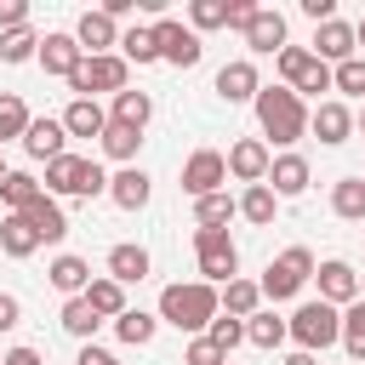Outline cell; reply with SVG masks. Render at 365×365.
I'll list each match as a JSON object with an SVG mask.
<instances>
[{"mask_svg": "<svg viewBox=\"0 0 365 365\" xmlns=\"http://www.w3.org/2000/svg\"><path fill=\"white\" fill-rule=\"evenodd\" d=\"M11 29H29V6L23 0H0V34H11Z\"/></svg>", "mask_w": 365, "mask_h": 365, "instance_id": "obj_47", "label": "cell"}, {"mask_svg": "<svg viewBox=\"0 0 365 365\" xmlns=\"http://www.w3.org/2000/svg\"><path fill=\"white\" fill-rule=\"evenodd\" d=\"M194 257H200L205 285H228V279H240V245L228 240V228H194Z\"/></svg>", "mask_w": 365, "mask_h": 365, "instance_id": "obj_6", "label": "cell"}, {"mask_svg": "<svg viewBox=\"0 0 365 365\" xmlns=\"http://www.w3.org/2000/svg\"><path fill=\"white\" fill-rule=\"evenodd\" d=\"M268 165H274V148H268L262 137H240V143L228 148V177H240L245 188H251V182H268Z\"/></svg>", "mask_w": 365, "mask_h": 365, "instance_id": "obj_10", "label": "cell"}, {"mask_svg": "<svg viewBox=\"0 0 365 365\" xmlns=\"http://www.w3.org/2000/svg\"><path fill=\"white\" fill-rule=\"evenodd\" d=\"M63 143H68V131H63V120H51V114H46V120H34V125H29V137H23V148H29V160H46V165L68 154Z\"/></svg>", "mask_w": 365, "mask_h": 365, "instance_id": "obj_19", "label": "cell"}, {"mask_svg": "<svg viewBox=\"0 0 365 365\" xmlns=\"http://www.w3.org/2000/svg\"><path fill=\"white\" fill-rule=\"evenodd\" d=\"M29 57H40V34H34V29L0 34V63H29Z\"/></svg>", "mask_w": 365, "mask_h": 365, "instance_id": "obj_40", "label": "cell"}, {"mask_svg": "<svg viewBox=\"0 0 365 365\" xmlns=\"http://www.w3.org/2000/svg\"><path fill=\"white\" fill-rule=\"evenodd\" d=\"M86 297H91V308H97L103 319H120V314L131 308V302H125V285H120V279H91V291H86Z\"/></svg>", "mask_w": 365, "mask_h": 365, "instance_id": "obj_37", "label": "cell"}, {"mask_svg": "<svg viewBox=\"0 0 365 365\" xmlns=\"http://www.w3.org/2000/svg\"><path fill=\"white\" fill-rule=\"evenodd\" d=\"M0 182H6V160H0Z\"/></svg>", "mask_w": 365, "mask_h": 365, "instance_id": "obj_57", "label": "cell"}, {"mask_svg": "<svg viewBox=\"0 0 365 365\" xmlns=\"http://www.w3.org/2000/svg\"><path fill=\"white\" fill-rule=\"evenodd\" d=\"M222 182H228V154H217V148H194V154L182 160V194L205 200V194H222Z\"/></svg>", "mask_w": 365, "mask_h": 365, "instance_id": "obj_8", "label": "cell"}, {"mask_svg": "<svg viewBox=\"0 0 365 365\" xmlns=\"http://www.w3.org/2000/svg\"><path fill=\"white\" fill-rule=\"evenodd\" d=\"M74 365H120V359H114V354H108V348H97V342H86V348H80V359H74Z\"/></svg>", "mask_w": 365, "mask_h": 365, "instance_id": "obj_50", "label": "cell"}, {"mask_svg": "<svg viewBox=\"0 0 365 365\" xmlns=\"http://www.w3.org/2000/svg\"><path fill=\"white\" fill-rule=\"evenodd\" d=\"M359 177H365V171H359Z\"/></svg>", "mask_w": 365, "mask_h": 365, "instance_id": "obj_60", "label": "cell"}, {"mask_svg": "<svg viewBox=\"0 0 365 365\" xmlns=\"http://www.w3.org/2000/svg\"><path fill=\"white\" fill-rule=\"evenodd\" d=\"M308 131H314L325 148H336V143H348V137H354V108H348V103H336V97H325V103L308 114Z\"/></svg>", "mask_w": 365, "mask_h": 365, "instance_id": "obj_14", "label": "cell"}, {"mask_svg": "<svg viewBox=\"0 0 365 365\" xmlns=\"http://www.w3.org/2000/svg\"><path fill=\"white\" fill-rule=\"evenodd\" d=\"M245 46H251V51L279 57V51H285V17H279L274 6H257V17L245 23Z\"/></svg>", "mask_w": 365, "mask_h": 365, "instance_id": "obj_16", "label": "cell"}, {"mask_svg": "<svg viewBox=\"0 0 365 365\" xmlns=\"http://www.w3.org/2000/svg\"><path fill=\"white\" fill-rule=\"evenodd\" d=\"M0 365H46V359H40V354H34V348H11V354H6V359H0Z\"/></svg>", "mask_w": 365, "mask_h": 365, "instance_id": "obj_52", "label": "cell"}, {"mask_svg": "<svg viewBox=\"0 0 365 365\" xmlns=\"http://www.w3.org/2000/svg\"><path fill=\"white\" fill-rule=\"evenodd\" d=\"M257 91H262V80H257L251 57H234V63L217 68V97L222 103H257Z\"/></svg>", "mask_w": 365, "mask_h": 365, "instance_id": "obj_13", "label": "cell"}, {"mask_svg": "<svg viewBox=\"0 0 365 365\" xmlns=\"http://www.w3.org/2000/svg\"><path fill=\"white\" fill-rule=\"evenodd\" d=\"M291 342L297 348H308V354H319V348H331V342H342V308H331V302H302L291 319Z\"/></svg>", "mask_w": 365, "mask_h": 365, "instance_id": "obj_4", "label": "cell"}, {"mask_svg": "<svg viewBox=\"0 0 365 365\" xmlns=\"http://www.w3.org/2000/svg\"><path fill=\"white\" fill-rule=\"evenodd\" d=\"M46 194H63V200H91V194H108V177L97 160L86 154H63L46 165Z\"/></svg>", "mask_w": 365, "mask_h": 365, "instance_id": "obj_3", "label": "cell"}, {"mask_svg": "<svg viewBox=\"0 0 365 365\" xmlns=\"http://www.w3.org/2000/svg\"><path fill=\"white\" fill-rule=\"evenodd\" d=\"M354 34H359V46H365V23H359V29H354Z\"/></svg>", "mask_w": 365, "mask_h": 365, "instance_id": "obj_56", "label": "cell"}, {"mask_svg": "<svg viewBox=\"0 0 365 365\" xmlns=\"http://www.w3.org/2000/svg\"><path fill=\"white\" fill-rule=\"evenodd\" d=\"M228 365H234V359H228Z\"/></svg>", "mask_w": 365, "mask_h": 365, "instance_id": "obj_59", "label": "cell"}, {"mask_svg": "<svg viewBox=\"0 0 365 365\" xmlns=\"http://www.w3.org/2000/svg\"><path fill=\"white\" fill-rule=\"evenodd\" d=\"M188 23H194V34L200 29H228V0H194L188 6Z\"/></svg>", "mask_w": 365, "mask_h": 365, "instance_id": "obj_42", "label": "cell"}, {"mask_svg": "<svg viewBox=\"0 0 365 365\" xmlns=\"http://www.w3.org/2000/svg\"><path fill=\"white\" fill-rule=\"evenodd\" d=\"M120 57H125V63H137V68H143V63H160L154 29H125V34H120Z\"/></svg>", "mask_w": 365, "mask_h": 365, "instance_id": "obj_38", "label": "cell"}, {"mask_svg": "<svg viewBox=\"0 0 365 365\" xmlns=\"http://www.w3.org/2000/svg\"><path fill=\"white\" fill-rule=\"evenodd\" d=\"M314 279H319V302H331V308H348V302H359V274H354L342 257L319 262V268H314Z\"/></svg>", "mask_w": 365, "mask_h": 365, "instance_id": "obj_12", "label": "cell"}, {"mask_svg": "<svg viewBox=\"0 0 365 365\" xmlns=\"http://www.w3.org/2000/svg\"><path fill=\"white\" fill-rule=\"evenodd\" d=\"M234 211H240V200H228V188H222V194H205V200H194V222H200V228H222Z\"/></svg>", "mask_w": 365, "mask_h": 365, "instance_id": "obj_39", "label": "cell"}, {"mask_svg": "<svg viewBox=\"0 0 365 365\" xmlns=\"http://www.w3.org/2000/svg\"><path fill=\"white\" fill-rule=\"evenodd\" d=\"M154 46H160V63H171V68H194V63H200V51H205V46H200V34H194V29H182L177 17H160V23H154Z\"/></svg>", "mask_w": 365, "mask_h": 365, "instance_id": "obj_9", "label": "cell"}, {"mask_svg": "<svg viewBox=\"0 0 365 365\" xmlns=\"http://www.w3.org/2000/svg\"><path fill=\"white\" fill-rule=\"evenodd\" d=\"M342 348H348L354 365H365V297L342 308Z\"/></svg>", "mask_w": 365, "mask_h": 365, "instance_id": "obj_35", "label": "cell"}, {"mask_svg": "<svg viewBox=\"0 0 365 365\" xmlns=\"http://www.w3.org/2000/svg\"><path fill=\"white\" fill-rule=\"evenodd\" d=\"M97 325H103V314L91 308V297H68V302H63V331H68V336L91 342V336H97Z\"/></svg>", "mask_w": 365, "mask_h": 365, "instance_id": "obj_30", "label": "cell"}, {"mask_svg": "<svg viewBox=\"0 0 365 365\" xmlns=\"http://www.w3.org/2000/svg\"><path fill=\"white\" fill-rule=\"evenodd\" d=\"M285 365H319V359H314L308 348H291V354H285Z\"/></svg>", "mask_w": 365, "mask_h": 365, "instance_id": "obj_54", "label": "cell"}, {"mask_svg": "<svg viewBox=\"0 0 365 365\" xmlns=\"http://www.w3.org/2000/svg\"><path fill=\"white\" fill-rule=\"evenodd\" d=\"M274 211H279V194H274L268 182H251V188L240 194V217H245V222L268 228V222H274Z\"/></svg>", "mask_w": 365, "mask_h": 365, "instance_id": "obj_28", "label": "cell"}, {"mask_svg": "<svg viewBox=\"0 0 365 365\" xmlns=\"http://www.w3.org/2000/svg\"><path fill=\"white\" fill-rule=\"evenodd\" d=\"M108 120H120V125L143 131V125L154 120V97H148V91H131V86H125V91H120V97L108 103Z\"/></svg>", "mask_w": 365, "mask_h": 365, "instance_id": "obj_25", "label": "cell"}, {"mask_svg": "<svg viewBox=\"0 0 365 365\" xmlns=\"http://www.w3.org/2000/svg\"><path fill=\"white\" fill-rule=\"evenodd\" d=\"M302 11H308L314 23H331V17H336V0H302Z\"/></svg>", "mask_w": 365, "mask_h": 365, "instance_id": "obj_51", "label": "cell"}, {"mask_svg": "<svg viewBox=\"0 0 365 365\" xmlns=\"http://www.w3.org/2000/svg\"><path fill=\"white\" fill-rule=\"evenodd\" d=\"M74 40H80V51H86V57H103V51H114V46H120V29H114V17H108V11H80Z\"/></svg>", "mask_w": 365, "mask_h": 365, "instance_id": "obj_15", "label": "cell"}, {"mask_svg": "<svg viewBox=\"0 0 365 365\" xmlns=\"http://www.w3.org/2000/svg\"><path fill=\"white\" fill-rule=\"evenodd\" d=\"M46 274H51V285H57L63 297H86V291H91V262H86V257H68V251H63Z\"/></svg>", "mask_w": 365, "mask_h": 365, "instance_id": "obj_24", "label": "cell"}, {"mask_svg": "<svg viewBox=\"0 0 365 365\" xmlns=\"http://www.w3.org/2000/svg\"><path fill=\"white\" fill-rule=\"evenodd\" d=\"M359 297H365V279H359Z\"/></svg>", "mask_w": 365, "mask_h": 365, "instance_id": "obj_58", "label": "cell"}, {"mask_svg": "<svg viewBox=\"0 0 365 365\" xmlns=\"http://www.w3.org/2000/svg\"><path fill=\"white\" fill-rule=\"evenodd\" d=\"M331 211H336L342 222H365V177H342V182L331 188Z\"/></svg>", "mask_w": 365, "mask_h": 365, "instance_id": "obj_31", "label": "cell"}, {"mask_svg": "<svg viewBox=\"0 0 365 365\" xmlns=\"http://www.w3.org/2000/svg\"><path fill=\"white\" fill-rule=\"evenodd\" d=\"M308 279H314V251H308V245H291V251H279V257L262 268L257 285H262L268 302H285V297H297Z\"/></svg>", "mask_w": 365, "mask_h": 365, "instance_id": "obj_5", "label": "cell"}, {"mask_svg": "<svg viewBox=\"0 0 365 365\" xmlns=\"http://www.w3.org/2000/svg\"><path fill=\"white\" fill-rule=\"evenodd\" d=\"M257 308H262V285H257V279H228V285H222V314L251 319Z\"/></svg>", "mask_w": 365, "mask_h": 365, "instance_id": "obj_29", "label": "cell"}, {"mask_svg": "<svg viewBox=\"0 0 365 365\" xmlns=\"http://www.w3.org/2000/svg\"><path fill=\"white\" fill-rule=\"evenodd\" d=\"M314 57L319 63H348V57H359V34H354V23H342V17H331V23H319L314 29Z\"/></svg>", "mask_w": 365, "mask_h": 365, "instance_id": "obj_11", "label": "cell"}, {"mask_svg": "<svg viewBox=\"0 0 365 365\" xmlns=\"http://www.w3.org/2000/svg\"><path fill=\"white\" fill-rule=\"evenodd\" d=\"M17 319H23V302L11 291H0V331H17Z\"/></svg>", "mask_w": 365, "mask_h": 365, "instance_id": "obj_48", "label": "cell"}, {"mask_svg": "<svg viewBox=\"0 0 365 365\" xmlns=\"http://www.w3.org/2000/svg\"><path fill=\"white\" fill-rule=\"evenodd\" d=\"M80 63H86V51H80L74 34H46V40H40V68H46V74H63V80H68Z\"/></svg>", "mask_w": 365, "mask_h": 365, "instance_id": "obj_17", "label": "cell"}, {"mask_svg": "<svg viewBox=\"0 0 365 365\" xmlns=\"http://www.w3.org/2000/svg\"><path fill=\"white\" fill-rule=\"evenodd\" d=\"M251 17H257V6H251V0H228V29H240V34H245V23H251Z\"/></svg>", "mask_w": 365, "mask_h": 365, "instance_id": "obj_49", "label": "cell"}, {"mask_svg": "<svg viewBox=\"0 0 365 365\" xmlns=\"http://www.w3.org/2000/svg\"><path fill=\"white\" fill-rule=\"evenodd\" d=\"M97 143H103V154H108V160H137V148H143V131H131V125L108 120V131H103Z\"/></svg>", "mask_w": 365, "mask_h": 365, "instance_id": "obj_36", "label": "cell"}, {"mask_svg": "<svg viewBox=\"0 0 365 365\" xmlns=\"http://www.w3.org/2000/svg\"><path fill=\"white\" fill-rule=\"evenodd\" d=\"M40 245H46V240L34 234V222H29L23 211H11V217H0V251H6V257H34Z\"/></svg>", "mask_w": 365, "mask_h": 365, "instance_id": "obj_22", "label": "cell"}, {"mask_svg": "<svg viewBox=\"0 0 365 365\" xmlns=\"http://www.w3.org/2000/svg\"><path fill=\"white\" fill-rule=\"evenodd\" d=\"M205 336H211V342H217V348L228 354V348H240V342H245V319H234V314H217Z\"/></svg>", "mask_w": 365, "mask_h": 365, "instance_id": "obj_44", "label": "cell"}, {"mask_svg": "<svg viewBox=\"0 0 365 365\" xmlns=\"http://www.w3.org/2000/svg\"><path fill=\"white\" fill-rule=\"evenodd\" d=\"M331 91H348V97H365V57H348L331 68Z\"/></svg>", "mask_w": 365, "mask_h": 365, "instance_id": "obj_41", "label": "cell"}, {"mask_svg": "<svg viewBox=\"0 0 365 365\" xmlns=\"http://www.w3.org/2000/svg\"><path fill=\"white\" fill-rule=\"evenodd\" d=\"M154 331H160V319H154V314H143V308H125V314L114 319V336H120L125 348H143V342H154Z\"/></svg>", "mask_w": 365, "mask_h": 365, "instance_id": "obj_34", "label": "cell"}, {"mask_svg": "<svg viewBox=\"0 0 365 365\" xmlns=\"http://www.w3.org/2000/svg\"><path fill=\"white\" fill-rule=\"evenodd\" d=\"M40 194H46V182H34V171H6V182H0V200L11 211H29Z\"/></svg>", "mask_w": 365, "mask_h": 365, "instance_id": "obj_33", "label": "cell"}, {"mask_svg": "<svg viewBox=\"0 0 365 365\" xmlns=\"http://www.w3.org/2000/svg\"><path fill=\"white\" fill-rule=\"evenodd\" d=\"M268 188H274L279 200H297V194L308 188V160H302V154H279V160L268 165Z\"/></svg>", "mask_w": 365, "mask_h": 365, "instance_id": "obj_20", "label": "cell"}, {"mask_svg": "<svg viewBox=\"0 0 365 365\" xmlns=\"http://www.w3.org/2000/svg\"><path fill=\"white\" fill-rule=\"evenodd\" d=\"M108 279H120V285H137V279H148V251L143 245H114L108 251Z\"/></svg>", "mask_w": 365, "mask_h": 365, "instance_id": "obj_26", "label": "cell"}, {"mask_svg": "<svg viewBox=\"0 0 365 365\" xmlns=\"http://www.w3.org/2000/svg\"><path fill=\"white\" fill-rule=\"evenodd\" d=\"M217 314H222V291H217V285H205V279H188V285L177 279V285H165V291H160V319H165V325H177V331L205 336Z\"/></svg>", "mask_w": 365, "mask_h": 365, "instance_id": "obj_1", "label": "cell"}, {"mask_svg": "<svg viewBox=\"0 0 365 365\" xmlns=\"http://www.w3.org/2000/svg\"><path fill=\"white\" fill-rule=\"evenodd\" d=\"M125 80H131V63L120 57V51H103V57H86L74 74H68V86H74V97H91V91H125Z\"/></svg>", "mask_w": 365, "mask_h": 365, "instance_id": "obj_7", "label": "cell"}, {"mask_svg": "<svg viewBox=\"0 0 365 365\" xmlns=\"http://www.w3.org/2000/svg\"><path fill=\"white\" fill-rule=\"evenodd\" d=\"M257 125H262V137H274L279 148H291L308 131V108H302V97L291 86H262L257 91Z\"/></svg>", "mask_w": 365, "mask_h": 365, "instance_id": "obj_2", "label": "cell"}, {"mask_svg": "<svg viewBox=\"0 0 365 365\" xmlns=\"http://www.w3.org/2000/svg\"><path fill=\"white\" fill-rule=\"evenodd\" d=\"M29 103L17 97V91H0V143H23L29 137Z\"/></svg>", "mask_w": 365, "mask_h": 365, "instance_id": "obj_32", "label": "cell"}, {"mask_svg": "<svg viewBox=\"0 0 365 365\" xmlns=\"http://www.w3.org/2000/svg\"><path fill=\"white\" fill-rule=\"evenodd\" d=\"M354 125H359V131H365V108H359V114H354Z\"/></svg>", "mask_w": 365, "mask_h": 365, "instance_id": "obj_55", "label": "cell"}, {"mask_svg": "<svg viewBox=\"0 0 365 365\" xmlns=\"http://www.w3.org/2000/svg\"><path fill=\"white\" fill-rule=\"evenodd\" d=\"M23 217L34 222V234H40L46 245H57V240L68 234V217H63V205H57V194H40V200H34V205H29Z\"/></svg>", "mask_w": 365, "mask_h": 365, "instance_id": "obj_23", "label": "cell"}, {"mask_svg": "<svg viewBox=\"0 0 365 365\" xmlns=\"http://www.w3.org/2000/svg\"><path fill=\"white\" fill-rule=\"evenodd\" d=\"M108 200H114L120 211H143V205H148V171H137V165L114 171V177H108Z\"/></svg>", "mask_w": 365, "mask_h": 365, "instance_id": "obj_21", "label": "cell"}, {"mask_svg": "<svg viewBox=\"0 0 365 365\" xmlns=\"http://www.w3.org/2000/svg\"><path fill=\"white\" fill-rule=\"evenodd\" d=\"M308 57H314V51H308V46H285V51H279V57H274V63H279V74H285V86H291V80H297V74H302V63H308Z\"/></svg>", "mask_w": 365, "mask_h": 365, "instance_id": "obj_46", "label": "cell"}, {"mask_svg": "<svg viewBox=\"0 0 365 365\" xmlns=\"http://www.w3.org/2000/svg\"><path fill=\"white\" fill-rule=\"evenodd\" d=\"M63 131H68V137H103V131H108V108H103L97 97H74V103L63 108Z\"/></svg>", "mask_w": 365, "mask_h": 365, "instance_id": "obj_18", "label": "cell"}, {"mask_svg": "<svg viewBox=\"0 0 365 365\" xmlns=\"http://www.w3.org/2000/svg\"><path fill=\"white\" fill-rule=\"evenodd\" d=\"M291 91H297V97H302V91H314V97H319V91H331V63L308 57V63H302V74L291 80Z\"/></svg>", "mask_w": 365, "mask_h": 365, "instance_id": "obj_43", "label": "cell"}, {"mask_svg": "<svg viewBox=\"0 0 365 365\" xmlns=\"http://www.w3.org/2000/svg\"><path fill=\"white\" fill-rule=\"evenodd\" d=\"M103 11L120 23V17H131V11H137V0H103Z\"/></svg>", "mask_w": 365, "mask_h": 365, "instance_id": "obj_53", "label": "cell"}, {"mask_svg": "<svg viewBox=\"0 0 365 365\" xmlns=\"http://www.w3.org/2000/svg\"><path fill=\"white\" fill-rule=\"evenodd\" d=\"M182 365H228V354H222L211 336H194V342L182 348Z\"/></svg>", "mask_w": 365, "mask_h": 365, "instance_id": "obj_45", "label": "cell"}, {"mask_svg": "<svg viewBox=\"0 0 365 365\" xmlns=\"http://www.w3.org/2000/svg\"><path fill=\"white\" fill-rule=\"evenodd\" d=\"M285 336H291V325H285L274 308H257V314L245 319V342H251V348H279Z\"/></svg>", "mask_w": 365, "mask_h": 365, "instance_id": "obj_27", "label": "cell"}]
</instances>
